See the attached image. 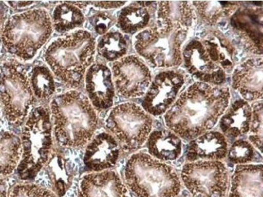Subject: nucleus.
Listing matches in <instances>:
<instances>
[{
  "instance_id": "nucleus-33",
  "label": "nucleus",
  "mask_w": 263,
  "mask_h": 197,
  "mask_svg": "<svg viewBox=\"0 0 263 197\" xmlns=\"http://www.w3.org/2000/svg\"><path fill=\"white\" fill-rule=\"evenodd\" d=\"M9 197H58L51 189L32 183L16 184L9 192Z\"/></svg>"
},
{
  "instance_id": "nucleus-23",
  "label": "nucleus",
  "mask_w": 263,
  "mask_h": 197,
  "mask_svg": "<svg viewBox=\"0 0 263 197\" xmlns=\"http://www.w3.org/2000/svg\"><path fill=\"white\" fill-rule=\"evenodd\" d=\"M156 2H135L122 9L117 24L121 31L135 34L147 28L157 10Z\"/></svg>"
},
{
  "instance_id": "nucleus-9",
  "label": "nucleus",
  "mask_w": 263,
  "mask_h": 197,
  "mask_svg": "<svg viewBox=\"0 0 263 197\" xmlns=\"http://www.w3.org/2000/svg\"><path fill=\"white\" fill-rule=\"evenodd\" d=\"M0 97L8 121L15 126L24 124L36 98L23 65L16 62L4 65L3 74H0Z\"/></svg>"
},
{
  "instance_id": "nucleus-21",
  "label": "nucleus",
  "mask_w": 263,
  "mask_h": 197,
  "mask_svg": "<svg viewBox=\"0 0 263 197\" xmlns=\"http://www.w3.org/2000/svg\"><path fill=\"white\" fill-rule=\"evenodd\" d=\"M262 164L237 165L227 197H263Z\"/></svg>"
},
{
  "instance_id": "nucleus-25",
  "label": "nucleus",
  "mask_w": 263,
  "mask_h": 197,
  "mask_svg": "<svg viewBox=\"0 0 263 197\" xmlns=\"http://www.w3.org/2000/svg\"><path fill=\"white\" fill-rule=\"evenodd\" d=\"M199 40L213 62L227 74H231L234 67V48L229 40L218 32L208 33Z\"/></svg>"
},
{
  "instance_id": "nucleus-17",
  "label": "nucleus",
  "mask_w": 263,
  "mask_h": 197,
  "mask_svg": "<svg viewBox=\"0 0 263 197\" xmlns=\"http://www.w3.org/2000/svg\"><path fill=\"white\" fill-rule=\"evenodd\" d=\"M232 87L246 102L261 101L263 96V60L250 58L235 68Z\"/></svg>"
},
{
  "instance_id": "nucleus-11",
  "label": "nucleus",
  "mask_w": 263,
  "mask_h": 197,
  "mask_svg": "<svg viewBox=\"0 0 263 197\" xmlns=\"http://www.w3.org/2000/svg\"><path fill=\"white\" fill-rule=\"evenodd\" d=\"M112 76L117 93L127 98L145 95L152 82L149 67L135 55L124 56L114 62Z\"/></svg>"
},
{
  "instance_id": "nucleus-12",
  "label": "nucleus",
  "mask_w": 263,
  "mask_h": 197,
  "mask_svg": "<svg viewBox=\"0 0 263 197\" xmlns=\"http://www.w3.org/2000/svg\"><path fill=\"white\" fill-rule=\"evenodd\" d=\"M185 83V76L177 70H166L157 75L145 94L142 108L153 116L165 113L177 101Z\"/></svg>"
},
{
  "instance_id": "nucleus-29",
  "label": "nucleus",
  "mask_w": 263,
  "mask_h": 197,
  "mask_svg": "<svg viewBox=\"0 0 263 197\" xmlns=\"http://www.w3.org/2000/svg\"><path fill=\"white\" fill-rule=\"evenodd\" d=\"M127 41L122 33L108 32L99 40L96 49L100 55L108 62H117L124 57L128 51Z\"/></svg>"
},
{
  "instance_id": "nucleus-7",
  "label": "nucleus",
  "mask_w": 263,
  "mask_h": 197,
  "mask_svg": "<svg viewBox=\"0 0 263 197\" xmlns=\"http://www.w3.org/2000/svg\"><path fill=\"white\" fill-rule=\"evenodd\" d=\"M187 32L168 30L150 25L135 36V48L148 64L154 67L169 69L182 62V44Z\"/></svg>"
},
{
  "instance_id": "nucleus-16",
  "label": "nucleus",
  "mask_w": 263,
  "mask_h": 197,
  "mask_svg": "<svg viewBox=\"0 0 263 197\" xmlns=\"http://www.w3.org/2000/svg\"><path fill=\"white\" fill-rule=\"evenodd\" d=\"M85 85L88 100L95 109L101 111L112 106L115 88L112 72L107 66L91 65L85 75Z\"/></svg>"
},
{
  "instance_id": "nucleus-18",
  "label": "nucleus",
  "mask_w": 263,
  "mask_h": 197,
  "mask_svg": "<svg viewBox=\"0 0 263 197\" xmlns=\"http://www.w3.org/2000/svg\"><path fill=\"white\" fill-rule=\"evenodd\" d=\"M81 197H132L119 173L114 170L86 173L80 183Z\"/></svg>"
},
{
  "instance_id": "nucleus-14",
  "label": "nucleus",
  "mask_w": 263,
  "mask_h": 197,
  "mask_svg": "<svg viewBox=\"0 0 263 197\" xmlns=\"http://www.w3.org/2000/svg\"><path fill=\"white\" fill-rule=\"evenodd\" d=\"M183 60L187 71L199 82L220 86L226 81V72L213 62L199 39H194L185 46Z\"/></svg>"
},
{
  "instance_id": "nucleus-27",
  "label": "nucleus",
  "mask_w": 263,
  "mask_h": 197,
  "mask_svg": "<svg viewBox=\"0 0 263 197\" xmlns=\"http://www.w3.org/2000/svg\"><path fill=\"white\" fill-rule=\"evenodd\" d=\"M192 4L201 19L210 25H217L222 18L233 15L238 8L236 2L196 1Z\"/></svg>"
},
{
  "instance_id": "nucleus-36",
  "label": "nucleus",
  "mask_w": 263,
  "mask_h": 197,
  "mask_svg": "<svg viewBox=\"0 0 263 197\" xmlns=\"http://www.w3.org/2000/svg\"><path fill=\"white\" fill-rule=\"evenodd\" d=\"M8 184L6 179L0 176V197H9Z\"/></svg>"
},
{
  "instance_id": "nucleus-8",
  "label": "nucleus",
  "mask_w": 263,
  "mask_h": 197,
  "mask_svg": "<svg viewBox=\"0 0 263 197\" xmlns=\"http://www.w3.org/2000/svg\"><path fill=\"white\" fill-rule=\"evenodd\" d=\"M105 127L125 152L140 149L152 133L153 119L142 107L133 103H122L110 111Z\"/></svg>"
},
{
  "instance_id": "nucleus-4",
  "label": "nucleus",
  "mask_w": 263,
  "mask_h": 197,
  "mask_svg": "<svg viewBox=\"0 0 263 197\" xmlns=\"http://www.w3.org/2000/svg\"><path fill=\"white\" fill-rule=\"evenodd\" d=\"M124 183L136 197H180L182 187L175 168L144 152L126 161Z\"/></svg>"
},
{
  "instance_id": "nucleus-31",
  "label": "nucleus",
  "mask_w": 263,
  "mask_h": 197,
  "mask_svg": "<svg viewBox=\"0 0 263 197\" xmlns=\"http://www.w3.org/2000/svg\"><path fill=\"white\" fill-rule=\"evenodd\" d=\"M257 152L249 141L238 140L230 146L228 151V159L237 165L250 164L257 161Z\"/></svg>"
},
{
  "instance_id": "nucleus-38",
  "label": "nucleus",
  "mask_w": 263,
  "mask_h": 197,
  "mask_svg": "<svg viewBox=\"0 0 263 197\" xmlns=\"http://www.w3.org/2000/svg\"><path fill=\"white\" fill-rule=\"evenodd\" d=\"M184 197H187V196H184Z\"/></svg>"
},
{
  "instance_id": "nucleus-32",
  "label": "nucleus",
  "mask_w": 263,
  "mask_h": 197,
  "mask_svg": "<svg viewBox=\"0 0 263 197\" xmlns=\"http://www.w3.org/2000/svg\"><path fill=\"white\" fill-rule=\"evenodd\" d=\"M252 116L249 136V142L253 146L262 152L263 106L262 100L254 103L252 106Z\"/></svg>"
},
{
  "instance_id": "nucleus-26",
  "label": "nucleus",
  "mask_w": 263,
  "mask_h": 197,
  "mask_svg": "<svg viewBox=\"0 0 263 197\" xmlns=\"http://www.w3.org/2000/svg\"><path fill=\"white\" fill-rule=\"evenodd\" d=\"M22 156L21 140L10 131L0 132V175L12 174Z\"/></svg>"
},
{
  "instance_id": "nucleus-22",
  "label": "nucleus",
  "mask_w": 263,
  "mask_h": 197,
  "mask_svg": "<svg viewBox=\"0 0 263 197\" xmlns=\"http://www.w3.org/2000/svg\"><path fill=\"white\" fill-rule=\"evenodd\" d=\"M251 116L252 108L249 103L243 98L236 100L219 120L221 133L231 140L247 134L250 132Z\"/></svg>"
},
{
  "instance_id": "nucleus-2",
  "label": "nucleus",
  "mask_w": 263,
  "mask_h": 197,
  "mask_svg": "<svg viewBox=\"0 0 263 197\" xmlns=\"http://www.w3.org/2000/svg\"><path fill=\"white\" fill-rule=\"evenodd\" d=\"M50 112L53 134L61 146L81 149L93 137L97 112L88 98L79 91L70 90L53 98Z\"/></svg>"
},
{
  "instance_id": "nucleus-3",
  "label": "nucleus",
  "mask_w": 263,
  "mask_h": 197,
  "mask_svg": "<svg viewBox=\"0 0 263 197\" xmlns=\"http://www.w3.org/2000/svg\"><path fill=\"white\" fill-rule=\"evenodd\" d=\"M96 42L90 32L77 30L58 37L47 48L46 62L53 74L71 88H78L95 60Z\"/></svg>"
},
{
  "instance_id": "nucleus-28",
  "label": "nucleus",
  "mask_w": 263,
  "mask_h": 197,
  "mask_svg": "<svg viewBox=\"0 0 263 197\" xmlns=\"http://www.w3.org/2000/svg\"><path fill=\"white\" fill-rule=\"evenodd\" d=\"M85 21L81 9L70 2L59 4L54 9L53 29L59 33H65L82 27Z\"/></svg>"
},
{
  "instance_id": "nucleus-6",
  "label": "nucleus",
  "mask_w": 263,
  "mask_h": 197,
  "mask_svg": "<svg viewBox=\"0 0 263 197\" xmlns=\"http://www.w3.org/2000/svg\"><path fill=\"white\" fill-rule=\"evenodd\" d=\"M52 32L48 11L31 9L9 18L5 27L3 42L9 52L27 62L35 57Z\"/></svg>"
},
{
  "instance_id": "nucleus-1",
  "label": "nucleus",
  "mask_w": 263,
  "mask_h": 197,
  "mask_svg": "<svg viewBox=\"0 0 263 197\" xmlns=\"http://www.w3.org/2000/svg\"><path fill=\"white\" fill-rule=\"evenodd\" d=\"M230 100L229 88L195 82L165 112L166 126L182 139L194 140L215 127Z\"/></svg>"
},
{
  "instance_id": "nucleus-10",
  "label": "nucleus",
  "mask_w": 263,
  "mask_h": 197,
  "mask_svg": "<svg viewBox=\"0 0 263 197\" xmlns=\"http://www.w3.org/2000/svg\"><path fill=\"white\" fill-rule=\"evenodd\" d=\"M180 180L192 197H227L229 194V171L222 161L185 163Z\"/></svg>"
},
{
  "instance_id": "nucleus-20",
  "label": "nucleus",
  "mask_w": 263,
  "mask_h": 197,
  "mask_svg": "<svg viewBox=\"0 0 263 197\" xmlns=\"http://www.w3.org/2000/svg\"><path fill=\"white\" fill-rule=\"evenodd\" d=\"M187 151L189 163L221 161L227 156L229 145L227 137L221 132L210 131L191 140Z\"/></svg>"
},
{
  "instance_id": "nucleus-37",
  "label": "nucleus",
  "mask_w": 263,
  "mask_h": 197,
  "mask_svg": "<svg viewBox=\"0 0 263 197\" xmlns=\"http://www.w3.org/2000/svg\"><path fill=\"white\" fill-rule=\"evenodd\" d=\"M11 3H13V6L16 7L17 8H25V7H27L30 6L34 3V2H11Z\"/></svg>"
},
{
  "instance_id": "nucleus-5",
  "label": "nucleus",
  "mask_w": 263,
  "mask_h": 197,
  "mask_svg": "<svg viewBox=\"0 0 263 197\" xmlns=\"http://www.w3.org/2000/svg\"><path fill=\"white\" fill-rule=\"evenodd\" d=\"M51 118L50 109L40 106L32 110L25 121L21 138L22 156L16 168L21 180L34 179L51 158L53 134Z\"/></svg>"
},
{
  "instance_id": "nucleus-13",
  "label": "nucleus",
  "mask_w": 263,
  "mask_h": 197,
  "mask_svg": "<svg viewBox=\"0 0 263 197\" xmlns=\"http://www.w3.org/2000/svg\"><path fill=\"white\" fill-rule=\"evenodd\" d=\"M239 8L232 15L231 26L243 48L255 55H262L263 9L262 4Z\"/></svg>"
},
{
  "instance_id": "nucleus-30",
  "label": "nucleus",
  "mask_w": 263,
  "mask_h": 197,
  "mask_svg": "<svg viewBox=\"0 0 263 197\" xmlns=\"http://www.w3.org/2000/svg\"><path fill=\"white\" fill-rule=\"evenodd\" d=\"M30 82L35 97L40 100H48L55 92V80L52 72L45 65L35 66Z\"/></svg>"
},
{
  "instance_id": "nucleus-19",
  "label": "nucleus",
  "mask_w": 263,
  "mask_h": 197,
  "mask_svg": "<svg viewBox=\"0 0 263 197\" xmlns=\"http://www.w3.org/2000/svg\"><path fill=\"white\" fill-rule=\"evenodd\" d=\"M157 20L162 29L187 32L196 24L197 14L193 4L187 1H161L157 5Z\"/></svg>"
},
{
  "instance_id": "nucleus-24",
  "label": "nucleus",
  "mask_w": 263,
  "mask_h": 197,
  "mask_svg": "<svg viewBox=\"0 0 263 197\" xmlns=\"http://www.w3.org/2000/svg\"><path fill=\"white\" fill-rule=\"evenodd\" d=\"M147 145L149 155L163 163L177 161L182 153L181 138L170 130L152 131Z\"/></svg>"
},
{
  "instance_id": "nucleus-34",
  "label": "nucleus",
  "mask_w": 263,
  "mask_h": 197,
  "mask_svg": "<svg viewBox=\"0 0 263 197\" xmlns=\"http://www.w3.org/2000/svg\"><path fill=\"white\" fill-rule=\"evenodd\" d=\"M90 23L97 34L104 35L115 24V18L111 14L100 12L90 18Z\"/></svg>"
},
{
  "instance_id": "nucleus-35",
  "label": "nucleus",
  "mask_w": 263,
  "mask_h": 197,
  "mask_svg": "<svg viewBox=\"0 0 263 197\" xmlns=\"http://www.w3.org/2000/svg\"><path fill=\"white\" fill-rule=\"evenodd\" d=\"M124 1H93L87 2V5H91L95 8L103 9H111L121 8L125 5Z\"/></svg>"
},
{
  "instance_id": "nucleus-15",
  "label": "nucleus",
  "mask_w": 263,
  "mask_h": 197,
  "mask_svg": "<svg viewBox=\"0 0 263 197\" xmlns=\"http://www.w3.org/2000/svg\"><path fill=\"white\" fill-rule=\"evenodd\" d=\"M121 152L119 143L111 133H99L86 145L83 157L84 165L91 172L111 170L118 163Z\"/></svg>"
}]
</instances>
